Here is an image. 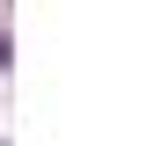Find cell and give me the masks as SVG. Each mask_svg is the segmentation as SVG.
Instances as JSON below:
<instances>
[{
    "label": "cell",
    "mask_w": 146,
    "mask_h": 146,
    "mask_svg": "<svg viewBox=\"0 0 146 146\" xmlns=\"http://www.w3.org/2000/svg\"><path fill=\"white\" fill-rule=\"evenodd\" d=\"M0 73H7V36H0Z\"/></svg>",
    "instance_id": "6da1fadb"
}]
</instances>
